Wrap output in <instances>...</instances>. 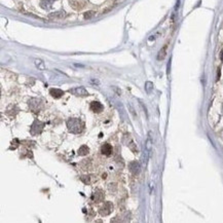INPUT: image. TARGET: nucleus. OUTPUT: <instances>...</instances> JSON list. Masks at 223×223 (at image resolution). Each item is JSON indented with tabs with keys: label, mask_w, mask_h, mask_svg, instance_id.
<instances>
[{
	"label": "nucleus",
	"mask_w": 223,
	"mask_h": 223,
	"mask_svg": "<svg viewBox=\"0 0 223 223\" xmlns=\"http://www.w3.org/2000/svg\"><path fill=\"white\" fill-rule=\"evenodd\" d=\"M152 89H153V84H152V82H150V81H147L145 84V91L149 94V93H151Z\"/></svg>",
	"instance_id": "nucleus-16"
},
{
	"label": "nucleus",
	"mask_w": 223,
	"mask_h": 223,
	"mask_svg": "<svg viewBox=\"0 0 223 223\" xmlns=\"http://www.w3.org/2000/svg\"><path fill=\"white\" fill-rule=\"evenodd\" d=\"M95 14H96L95 12H93V10H89V12H84V19H86V20H89V19H92V17L95 16Z\"/></svg>",
	"instance_id": "nucleus-17"
},
{
	"label": "nucleus",
	"mask_w": 223,
	"mask_h": 223,
	"mask_svg": "<svg viewBox=\"0 0 223 223\" xmlns=\"http://www.w3.org/2000/svg\"><path fill=\"white\" fill-rule=\"evenodd\" d=\"M35 65L39 70H44L45 69V65L44 63L42 62L41 60H35Z\"/></svg>",
	"instance_id": "nucleus-15"
},
{
	"label": "nucleus",
	"mask_w": 223,
	"mask_h": 223,
	"mask_svg": "<svg viewBox=\"0 0 223 223\" xmlns=\"http://www.w3.org/2000/svg\"><path fill=\"white\" fill-rule=\"evenodd\" d=\"M28 104H29V107L31 108V110L33 111V112H38V111L41 109V107H42L41 100L40 99H35V98H34V99L29 100Z\"/></svg>",
	"instance_id": "nucleus-3"
},
{
	"label": "nucleus",
	"mask_w": 223,
	"mask_h": 223,
	"mask_svg": "<svg viewBox=\"0 0 223 223\" xmlns=\"http://www.w3.org/2000/svg\"><path fill=\"white\" fill-rule=\"evenodd\" d=\"M67 128L73 134H79L84 129V122L78 118H70L67 120Z\"/></svg>",
	"instance_id": "nucleus-1"
},
{
	"label": "nucleus",
	"mask_w": 223,
	"mask_h": 223,
	"mask_svg": "<svg viewBox=\"0 0 223 223\" xmlns=\"http://www.w3.org/2000/svg\"><path fill=\"white\" fill-rule=\"evenodd\" d=\"M220 59H221V61L223 62V49L221 52H220Z\"/></svg>",
	"instance_id": "nucleus-20"
},
{
	"label": "nucleus",
	"mask_w": 223,
	"mask_h": 223,
	"mask_svg": "<svg viewBox=\"0 0 223 223\" xmlns=\"http://www.w3.org/2000/svg\"><path fill=\"white\" fill-rule=\"evenodd\" d=\"M129 170L132 174L134 175H138L141 171V167H140V163H138L137 161H133L129 163Z\"/></svg>",
	"instance_id": "nucleus-6"
},
{
	"label": "nucleus",
	"mask_w": 223,
	"mask_h": 223,
	"mask_svg": "<svg viewBox=\"0 0 223 223\" xmlns=\"http://www.w3.org/2000/svg\"><path fill=\"white\" fill-rule=\"evenodd\" d=\"M65 16H66V14H65V12H52V14L49 15V19H54V20H60V19H63Z\"/></svg>",
	"instance_id": "nucleus-11"
},
{
	"label": "nucleus",
	"mask_w": 223,
	"mask_h": 223,
	"mask_svg": "<svg viewBox=\"0 0 223 223\" xmlns=\"http://www.w3.org/2000/svg\"><path fill=\"white\" fill-rule=\"evenodd\" d=\"M101 152L102 154L106 155V156H109L111 153H112V146L110 145V144H104L103 146H102L101 148Z\"/></svg>",
	"instance_id": "nucleus-9"
},
{
	"label": "nucleus",
	"mask_w": 223,
	"mask_h": 223,
	"mask_svg": "<svg viewBox=\"0 0 223 223\" xmlns=\"http://www.w3.org/2000/svg\"><path fill=\"white\" fill-rule=\"evenodd\" d=\"M92 198L94 200V202H97V203L102 202V200H104V193H103V191H102V190H100V189L96 190V191L93 193V196H92Z\"/></svg>",
	"instance_id": "nucleus-7"
},
{
	"label": "nucleus",
	"mask_w": 223,
	"mask_h": 223,
	"mask_svg": "<svg viewBox=\"0 0 223 223\" xmlns=\"http://www.w3.org/2000/svg\"><path fill=\"white\" fill-rule=\"evenodd\" d=\"M45 123L42 121H40V120L38 119H35L34 122L32 123L31 126V130H30V133H31V135H33V136H35V135H38L40 134L41 132H42L43 128H44Z\"/></svg>",
	"instance_id": "nucleus-2"
},
{
	"label": "nucleus",
	"mask_w": 223,
	"mask_h": 223,
	"mask_svg": "<svg viewBox=\"0 0 223 223\" xmlns=\"http://www.w3.org/2000/svg\"><path fill=\"white\" fill-rule=\"evenodd\" d=\"M69 93L73 94V95H75V96H80V97H86V96L89 95L87 91L84 86H77V87H75V89H69Z\"/></svg>",
	"instance_id": "nucleus-5"
},
{
	"label": "nucleus",
	"mask_w": 223,
	"mask_h": 223,
	"mask_svg": "<svg viewBox=\"0 0 223 223\" xmlns=\"http://www.w3.org/2000/svg\"><path fill=\"white\" fill-rule=\"evenodd\" d=\"M222 111H223V106H222Z\"/></svg>",
	"instance_id": "nucleus-21"
},
{
	"label": "nucleus",
	"mask_w": 223,
	"mask_h": 223,
	"mask_svg": "<svg viewBox=\"0 0 223 223\" xmlns=\"http://www.w3.org/2000/svg\"><path fill=\"white\" fill-rule=\"evenodd\" d=\"M166 54H167V45L163 46V49H161V52H158V56H157V60H163L166 57Z\"/></svg>",
	"instance_id": "nucleus-14"
},
{
	"label": "nucleus",
	"mask_w": 223,
	"mask_h": 223,
	"mask_svg": "<svg viewBox=\"0 0 223 223\" xmlns=\"http://www.w3.org/2000/svg\"><path fill=\"white\" fill-rule=\"evenodd\" d=\"M91 109H92V111H94V112L99 113V112H101V111L103 110L104 107H103V105L100 103V102L94 101V102H92V104H91Z\"/></svg>",
	"instance_id": "nucleus-8"
},
{
	"label": "nucleus",
	"mask_w": 223,
	"mask_h": 223,
	"mask_svg": "<svg viewBox=\"0 0 223 223\" xmlns=\"http://www.w3.org/2000/svg\"><path fill=\"white\" fill-rule=\"evenodd\" d=\"M54 0H40V6L43 9H49Z\"/></svg>",
	"instance_id": "nucleus-12"
},
{
	"label": "nucleus",
	"mask_w": 223,
	"mask_h": 223,
	"mask_svg": "<svg viewBox=\"0 0 223 223\" xmlns=\"http://www.w3.org/2000/svg\"><path fill=\"white\" fill-rule=\"evenodd\" d=\"M151 144H152L151 138L148 137L147 141H146V149H147L148 151H150V150H151Z\"/></svg>",
	"instance_id": "nucleus-18"
},
{
	"label": "nucleus",
	"mask_w": 223,
	"mask_h": 223,
	"mask_svg": "<svg viewBox=\"0 0 223 223\" xmlns=\"http://www.w3.org/2000/svg\"><path fill=\"white\" fill-rule=\"evenodd\" d=\"M112 211H113V205L110 202H105L104 205L99 210L101 216H108Z\"/></svg>",
	"instance_id": "nucleus-4"
},
{
	"label": "nucleus",
	"mask_w": 223,
	"mask_h": 223,
	"mask_svg": "<svg viewBox=\"0 0 223 223\" xmlns=\"http://www.w3.org/2000/svg\"><path fill=\"white\" fill-rule=\"evenodd\" d=\"M89 178H91L89 176H82V177H80V180H81L82 182L86 183V184H89V183H91V181H89Z\"/></svg>",
	"instance_id": "nucleus-19"
},
{
	"label": "nucleus",
	"mask_w": 223,
	"mask_h": 223,
	"mask_svg": "<svg viewBox=\"0 0 223 223\" xmlns=\"http://www.w3.org/2000/svg\"><path fill=\"white\" fill-rule=\"evenodd\" d=\"M49 94H51L52 97H54V99H59V98H61L64 95V92L60 89H52L51 91H49Z\"/></svg>",
	"instance_id": "nucleus-10"
},
{
	"label": "nucleus",
	"mask_w": 223,
	"mask_h": 223,
	"mask_svg": "<svg viewBox=\"0 0 223 223\" xmlns=\"http://www.w3.org/2000/svg\"><path fill=\"white\" fill-rule=\"evenodd\" d=\"M89 152V148L87 147L86 145H82V146H80V148L78 149V154L79 155H86L87 153Z\"/></svg>",
	"instance_id": "nucleus-13"
}]
</instances>
